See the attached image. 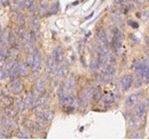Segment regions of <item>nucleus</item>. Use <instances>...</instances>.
I'll return each instance as SVG.
<instances>
[{
    "instance_id": "nucleus-40",
    "label": "nucleus",
    "mask_w": 149,
    "mask_h": 140,
    "mask_svg": "<svg viewBox=\"0 0 149 140\" xmlns=\"http://www.w3.org/2000/svg\"><path fill=\"white\" fill-rule=\"evenodd\" d=\"M146 44H147V46L149 47V36L147 37V38H146Z\"/></svg>"
},
{
    "instance_id": "nucleus-25",
    "label": "nucleus",
    "mask_w": 149,
    "mask_h": 140,
    "mask_svg": "<svg viewBox=\"0 0 149 140\" xmlns=\"http://www.w3.org/2000/svg\"><path fill=\"white\" fill-rule=\"evenodd\" d=\"M103 100H104V104H106V105L109 106L112 101H113V97H112L111 94H107V95L104 97V99H103Z\"/></svg>"
},
{
    "instance_id": "nucleus-11",
    "label": "nucleus",
    "mask_w": 149,
    "mask_h": 140,
    "mask_svg": "<svg viewBox=\"0 0 149 140\" xmlns=\"http://www.w3.org/2000/svg\"><path fill=\"white\" fill-rule=\"evenodd\" d=\"M15 108H16V110L19 113H23L25 110V108H26L25 101H23L22 98H16L15 99Z\"/></svg>"
},
{
    "instance_id": "nucleus-33",
    "label": "nucleus",
    "mask_w": 149,
    "mask_h": 140,
    "mask_svg": "<svg viewBox=\"0 0 149 140\" xmlns=\"http://www.w3.org/2000/svg\"><path fill=\"white\" fill-rule=\"evenodd\" d=\"M108 62H110V64H115V62H116V56H115V54H110L109 55V61Z\"/></svg>"
},
{
    "instance_id": "nucleus-22",
    "label": "nucleus",
    "mask_w": 149,
    "mask_h": 140,
    "mask_svg": "<svg viewBox=\"0 0 149 140\" xmlns=\"http://www.w3.org/2000/svg\"><path fill=\"white\" fill-rule=\"evenodd\" d=\"M9 76V71L7 69H0V80L7 78Z\"/></svg>"
},
{
    "instance_id": "nucleus-18",
    "label": "nucleus",
    "mask_w": 149,
    "mask_h": 140,
    "mask_svg": "<svg viewBox=\"0 0 149 140\" xmlns=\"http://www.w3.org/2000/svg\"><path fill=\"white\" fill-rule=\"evenodd\" d=\"M38 116H42V117L46 120V122H49V121H52V120H53L54 114H53L51 110H45L41 115H38Z\"/></svg>"
},
{
    "instance_id": "nucleus-24",
    "label": "nucleus",
    "mask_w": 149,
    "mask_h": 140,
    "mask_svg": "<svg viewBox=\"0 0 149 140\" xmlns=\"http://www.w3.org/2000/svg\"><path fill=\"white\" fill-rule=\"evenodd\" d=\"M131 138L132 139H141V138H143V134H142L141 131H136V132H133L132 133V137Z\"/></svg>"
},
{
    "instance_id": "nucleus-2",
    "label": "nucleus",
    "mask_w": 149,
    "mask_h": 140,
    "mask_svg": "<svg viewBox=\"0 0 149 140\" xmlns=\"http://www.w3.org/2000/svg\"><path fill=\"white\" fill-rule=\"evenodd\" d=\"M148 108H149V101L147 99H145L143 101H141L139 105L136 106V108H135V110H134L135 116L139 117V118H143V117L146 116V114H147Z\"/></svg>"
},
{
    "instance_id": "nucleus-26",
    "label": "nucleus",
    "mask_w": 149,
    "mask_h": 140,
    "mask_svg": "<svg viewBox=\"0 0 149 140\" xmlns=\"http://www.w3.org/2000/svg\"><path fill=\"white\" fill-rule=\"evenodd\" d=\"M26 63L29 64V67H31V68H32V66H33V53H31V54H29V55H28Z\"/></svg>"
},
{
    "instance_id": "nucleus-3",
    "label": "nucleus",
    "mask_w": 149,
    "mask_h": 140,
    "mask_svg": "<svg viewBox=\"0 0 149 140\" xmlns=\"http://www.w3.org/2000/svg\"><path fill=\"white\" fill-rule=\"evenodd\" d=\"M122 32L119 31V29H113V39H112V47L115 51H119V48L122 47Z\"/></svg>"
},
{
    "instance_id": "nucleus-36",
    "label": "nucleus",
    "mask_w": 149,
    "mask_h": 140,
    "mask_svg": "<svg viewBox=\"0 0 149 140\" xmlns=\"http://www.w3.org/2000/svg\"><path fill=\"white\" fill-rule=\"evenodd\" d=\"M129 24H130L132 28H134V29H138V27H139L138 22H133V21H129Z\"/></svg>"
},
{
    "instance_id": "nucleus-14",
    "label": "nucleus",
    "mask_w": 149,
    "mask_h": 140,
    "mask_svg": "<svg viewBox=\"0 0 149 140\" xmlns=\"http://www.w3.org/2000/svg\"><path fill=\"white\" fill-rule=\"evenodd\" d=\"M55 70V61L53 57H47V61H46V72L47 74H51Z\"/></svg>"
},
{
    "instance_id": "nucleus-13",
    "label": "nucleus",
    "mask_w": 149,
    "mask_h": 140,
    "mask_svg": "<svg viewBox=\"0 0 149 140\" xmlns=\"http://www.w3.org/2000/svg\"><path fill=\"white\" fill-rule=\"evenodd\" d=\"M3 114H5V116H6L7 118H14V117L16 116V114H17V110H16V108H10V107L8 106V107L5 108Z\"/></svg>"
},
{
    "instance_id": "nucleus-5",
    "label": "nucleus",
    "mask_w": 149,
    "mask_h": 140,
    "mask_svg": "<svg viewBox=\"0 0 149 140\" xmlns=\"http://www.w3.org/2000/svg\"><path fill=\"white\" fill-rule=\"evenodd\" d=\"M133 84V77L131 75H125L122 77V80H120V88L124 92L129 91Z\"/></svg>"
},
{
    "instance_id": "nucleus-1",
    "label": "nucleus",
    "mask_w": 149,
    "mask_h": 140,
    "mask_svg": "<svg viewBox=\"0 0 149 140\" xmlns=\"http://www.w3.org/2000/svg\"><path fill=\"white\" fill-rule=\"evenodd\" d=\"M92 88L91 86H87L85 90H81L79 92V95H78V102H79V106L81 108H85L87 104H88V100L92 95Z\"/></svg>"
},
{
    "instance_id": "nucleus-8",
    "label": "nucleus",
    "mask_w": 149,
    "mask_h": 140,
    "mask_svg": "<svg viewBox=\"0 0 149 140\" xmlns=\"http://www.w3.org/2000/svg\"><path fill=\"white\" fill-rule=\"evenodd\" d=\"M40 63H41V55L40 52L38 50H35L33 52V66H32V70H38L40 67Z\"/></svg>"
},
{
    "instance_id": "nucleus-6",
    "label": "nucleus",
    "mask_w": 149,
    "mask_h": 140,
    "mask_svg": "<svg viewBox=\"0 0 149 140\" xmlns=\"http://www.w3.org/2000/svg\"><path fill=\"white\" fill-rule=\"evenodd\" d=\"M63 57H64V53H63V50L61 47H57L54 53H53V59L55 61L56 66H60L61 62L63 61Z\"/></svg>"
},
{
    "instance_id": "nucleus-37",
    "label": "nucleus",
    "mask_w": 149,
    "mask_h": 140,
    "mask_svg": "<svg viewBox=\"0 0 149 140\" xmlns=\"http://www.w3.org/2000/svg\"><path fill=\"white\" fill-rule=\"evenodd\" d=\"M141 18H142L143 21L148 18V12H147V10H145V12H142V13H141Z\"/></svg>"
},
{
    "instance_id": "nucleus-41",
    "label": "nucleus",
    "mask_w": 149,
    "mask_h": 140,
    "mask_svg": "<svg viewBox=\"0 0 149 140\" xmlns=\"http://www.w3.org/2000/svg\"><path fill=\"white\" fill-rule=\"evenodd\" d=\"M40 1H41V4H46V1H47V0H40Z\"/></svg>"
},
{
    "instance_id": "nucleus-17",
    "label": "nucleus",
    "mask_w": 149,
    "mask_h": 140,
    "mask_svg": "<svg viewBox=\"0 0 149 140\" xmlns=\"http://www.w3.org/2000/svg\"><path fill=\"white\" fill-rule=\"evenodd\" d=\"M19 75V64H14L10 69H9V77L13 79H16V76Z\"/></svg>"
},
{
    "instance_id": "nucleus-27",
    "label": "nucleus",
    "mask_w": 149,
    "mask_h": 140,
    "mask_svg": "<svg viewBox=\"0 0 149 140\" xmlns=\"http://www.w3.org/2000/svg\"><path fill=\"white\" fill-rule=\"evenodd\" d=\"M29 10H30V12H31V14H33V15H35V14L37 13L38 7H37V5H36V4L33 2V1H32V4H31V6L29 7Z\"/></svg>"
},
{
    "instance_id": "nucleus-29",
    "label": "nucleus",
    "mask_w": 149,
    "mask_h": 140,
    "mask_svg": "<svg viewBox=\"0 0 149 140\" xmlns=\"http://www.w3.org/2000/svg\"><path fill=\"white\" fill-rule=\"evenodd\" d=\"M16 20H17V23H19V25H23V24H24V22H25V18H24V15H23V14H19Z\"/></svg>"
},
{
    "instance_id": "nucleus-12",
    "label": "nucleus",
    "mask_w": 149,
    "mask_h": 140,
    "mask_svg": "<svg viewBox=\"0 0 149 140\" xmlns=\"http://www.w3.org/2000/svg\"><path fill=\"white\" fill-rule=\"evenodd\" d=\"M35 90H36V93L37 94H42L44 91L46 90V82L44 79H39L35 86Z\"/></svg>"
},
{
    "instance_id": "nucleus-19",
    "label": "nucleus",
    "mask_w": 149,
    "mask_h": 140,
    "mask_svg": "<svg viewBox=\"0 0 149 140\" xmlns=\"http://www.w3.org/2000/svg\"><path fill=\"white\" fill-rule=\"evenodd\" d=\"M31 28L35 31H37L38 29H39V21H38V18L35 15L31 18Z\"/></svg>"
},
{
    "instance_id": "nucleus-16",
    "label": "nucleus",
    "mask_w": 149,
    "mask_h": 140,
    "mask_svg": "<svg viewBox=\"0 0 149 140\" xmlns=\"http://www.w3.org/2000/svg\"><path fill=\"white\" fill-rule=\"evenodd\" d=\"M35 102H36V99H35V95L33 93H29L26 99H25V104H26V108L29 109H32L33 106H35Z\"/></svg>"
},
{
    "instance_id": "nucleus-9",
    "label": "nucleus",
    "mask_w": 149,
    "mask_h": 140,
    "mask_svg": "<svg viewBox=\"0 0 149 140\" xmlns=\"http://www.w3.org/2000/svg\"><path fill=\"white\" fill-rule=\"evenodd\" d=\"M22 90H23L22 83L19 82V79H14V82H12V84H10V92L17 94V93H19Z\"/></svg>"
},
{
    "instance_id": "nucleus-23",
    "label": "nucleus",
    "mask_w": 149,
    "mask_h": 140,
    "mask_svg": "<svg viewBox=\"0 0 149 140\" xmlns=\"http://www.w3.org/2000/svg\"><path fill=\"white\" fill-rule=\"evenodd\" d=\"M2 104L6 106V107H8V106H10L13 104V100L9 98V95H6V97H3V99H2Z\"/></svg>"
},
{
    "instance_id": "nucleus-35",
    "label": "nucleus",
    "mask_w": 149,
    "mask_h": 140,
    "mask_svg": "<svg viewBox=\"0 0 149 140\" xmlns=\"http://www.w3.org/2000/svg\"><path fill=\"white\" fill-rule=\"evenodd\" d=\"M8 41L9 43H13L14 41V32L13 31H9V34H8Z\"/></svg>"
},
{
    "instance_id": "nucleus-31",
    "label": "nucleus",
    "mask_w": 149,
    "mask_h": 140,
    "mask_svg": "<svg viewBox=\"0 0 149 140\" xmlns=\"http://www.w3.org/2000/svg\"><path fill=\"white\" fill-rule=\"evenodd\" d=\"M16 34L19 36H21V37L24 35V27H23V25H19V28L16 29Z\"/></svg>"
},
{
    "instance_id": "nucleus-28",
    "label": "nucleus",
    "mask_w": 149,
    "mask_h": 140,
    "mask_svg": "<svg viewBox=\"0 0 149 140\" xmlns=\"http://www.w3.org/2000/svg\"><path fill=\"white\" fill-rule=\"evenodd\" d=\"M19 138H23V139H28V138H30V136H29V133H28L26 131H24V130H22V131H19Z\"/></svg>"
},
{
    "instance_id": "nucleus-7",
    "label": "nucleus",
    "mask_w": 149,
    "mask_h": 140,
    "mask_svg": "<svg viewBox=\"0 0 149 140\" xmlns=\"http://www.w3.org/2000/svg\"><path fill=\"white\" fill-rule=\"evenodd\" d=\"M97 38L100 39V41L103 44V45H106V46H108V44H109V41H108V36H107V32H106V30L104 29H102V28H100V29H97Z\"/></svg>"
},
{
    "instance_id": "nucleus-21",
    "label": "nucleus",
    "mask_w": 149,
    "mask_h": 140,
    "mask_svg": "<svg viewBox=\"0 0 149 140\" xmlns=\"http://www.w3.org/2000/svg\"><path fill=\"white\" fill-rule=\"evenodd\" d=\"M48 13H49V10H48V8H47L46 4H42V5H41V7H40V10H39V14H40L41 16H46Z\"/></svg>"
},
{
    "instance_id": "nucleus-34",
    "label": "nucleus",
    "mask_w": 149,
    "mask_h": 140,
    "mask_svg": "<svg viewBox=\"0 0 149 140\" xmlns=\"http://www.w3.org/2000/svg\"><path fill=\"white\" fill-rule=\"evenodd\" d=\"M46 100H47V99H46V97H44V95H42V97H40V98H39V99H38V105H41V104H45V102H46Z\"/></svg>"
},
{
    "instance_id": "nucleus-15",
    "label": "nucleus",
    "mask_w": 149,
    "mask_h": 140,
    "mask_svg": "<svg viewBox=\"0 0 149 140\" xmlns=\"http://www.w3.org/2000/svg\"><path fill=\"white\" fill-rule=\"evenodd\" d=\"M92 99H93V102L94 104H97L101 99H102V92L101 90L99 88H94L93 90V93H92Z\"/></svg>"
},
{
    "instance_id": "nucleus-10",
    "label": "nucleus",
    "mask_w": 149,
    "mask_h": 140,
    "mask_svg": "<svg viewBox=\"0 0 149 140\" xmlns=\"http://www.w3.org/2000/svg\"><path fill=\"white\" fill-rule=\"evenodd\" d=\"M19 75L22 77H25L29 75V64L26 62L19 63Z\"/></svg>"
},
{
    "instance_id": "nucleus-4",
    "label": "nucleus",
    "mask_w": 149,
    "mask_h": 140,
    "mask_svg": "<svg viewBox=\"0 0 149 140\" xmlns=\"http://www.w3.org/2000/svg\"><path fill=\"white\" fill-rule=\"evenodd\" d=\"M141 95H142V92H136V93H133V94L129 95L126 98V100H125V105L127 107H134L140 101Z\"/></svg>"
},
{
    "instance_id": "nucleus-32",
    "label": "nucleus",
    "mask_w": 149,
    "mask_h": 140,
    "mask_svg": "<svg viewBox=\"0 0 149 140\" xmlns=\"http://www.w3.org/2000/svg\"><path fill=\"white\" fill-rule=\"evenodd\" d=\"M57 10H58V4L56 2L55 5H53V6H52V8H51L49 13H52V14H55Z\"/></svg>"
},
{
    "instance_id": "nucleus-39",
    "label": "nucleus",
    "mask_w": 149,
    "mask_h": 140,
    "mask_svg": "<svg viewBox=\"0 0 149 140\" xmlns=\"http://www.w3.org/2000/svg\"><path fill=\"white\" fill-rule=\"evenodd\" d=\"M127 0H115V2L116 4H124V2H126Z\"/></svg>"
},
{
    "instance_id": "nucleus-30",
    "label": "nucleus",
    "mask_w": 149,
    "mask_h": 140,
    "mask_svg": "<svg viewBox=\"0 0 149 140\" xmlns=\"http://www.w3.org/2000/svg\"><path fill=\"white\" fill-rule=\"evenodd\" d=\"M142 84H143V80H142V78H141V77H139L138 79H135V80H134V86H135V88H140Z\"/></svg>"
},
{
    "instance_id": "nucleus-20",
    "label": "nucleus",
    "mask_w": 149,
    "mask_h": 140,
    "mask_svg": "<svg viewBox=\"0 0 149 140\" xmlns=\"http://www.w3.org/2000/svg\"><path fill=\"white\" fill-rule=\"evenodd\" d=\"M8 56L12 61H16V59L19 57V51L17 50H12L10 52L8 53Z\"/></svg>"
},
{
    "instance_id": "nucleus-38",
    "label": "nucleus",
    "mask_w": 149,
    "mask_h": 140,
    "mask_svg": "<svg viewBox=\"0 0 149 140\" xmlns=\"http://www.w3.org/2000/svg\"><path fill=\"white\" fill-rule=\"evenodd\" d=\"M3 66H5V59H1L0 57V69H2Z\"/></svg>"
},
{
    "instance_id": "nucleus-42",
    "label": "nucleus",
    "mask_w": 149,
    "mask_h": 140,
    "mask_svg": "<svg viewBox=\"0 0 149 140\" xmlns=\"http://www.w3.org/2000/svg\"><path fill=\"white\" fill-rule=\"evenodd\" d=\"M134 1H136V0H134Z\"/></svg>"
}]
</instances>
